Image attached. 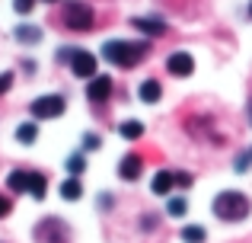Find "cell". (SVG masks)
<instances>
[{"mask_svg": "<svg viewBox=\"0 0 252 243\" xmlns=\"http://www.w3.org/2000/svg\"><path fill=\"white\" fill-rule=\"evenodd\" d=\"M64 96H58V93H48V96H38V100H32V106H29V112H32V119H55V115H61L64 112Z\"/></svg>", "mask_w": 252, "mask_h": 243, "instance_id": "277c9868", "label": "cell"}, {"mask_svg": "<svg viewBox=\"0 0 252 243\" xmlns=\"http://www.w3.org/2000/svg\"><path fill=\"white\" fill-rule=\"evenodd\" d=\"M99 205H102V208H112V195H99Z\"/></svg>", "mask_w": 252, "mask_h": 243, "instance_id": "4316f807", "label": "cell"}, {"mask_svg": "<svg viewBox=\"0 0 252 243\" xmlns=\"http://www.w3.org/2000/svg\"><path fill=\"white\" fill-rule=\"evenodd\" d=\"M70 70H74L77 77H83V80H93V77H96V58L83 48H74L70 51Z\"/></svg>", "mask_w": 252, "mask_h": 243, "instance_id": "5b68a950", "label": "cell"}, {"mask_svg": "<svg viewBox=\"0 0 252 243\" xmlns=\"http://www.w3.org/2000/svg\"><path fill=\"white\" fill-rule=\"evenodd\" d=\"M118 135H122V138H128V141H137V138L144 135V125L137 122V119H131V122H122V125H118Z\"/></svg>", "mask_w": 252, "mask_h": 243, "instance_id": "2e32d148", "label": "cell"}, {"mask_svg": "<svg viewBox=\"0 0 252 243\" xmlns=\"http://www.w3.org/2000/svg\"><path fill=\"white\" fill-rule=\"evenodd\" d=\"M249 160H252V147H249Z\"/></svg>", "mask_w": 252, "mask_h": 243, "instance_id": "f1b7e54d", "label": "cell"}, {"mask_svg": "<svg viewBox=\"0 0 252 243\" xmlns=\"http://www.w3.org/2000/svg\"><path fill=\"white\" fill-rule=\"evenodd\" d=\"M137 96H141V103H157L163 96V87L157 80H144L141 90H137Z\"/></svg>", "mask_w": 252, "mask_h": 243, "instance_id": "9a60e30c", "label": "cell"}, {"mask_svg": "<svg viewBox=\"0 0 252 243\" xmlns=\"http://www.w3.org/2000/svg\"><path fill=\"white\" fill-rule=\"evenodd\" d=\"M35 237L45 240V243H67V227H64V221L48 218V221H42V224H38Z\"/></svg>", "mask_w": 252, "mask_h": 243, "instance_id": "ba28073f", "label": "cell"}, {"mask_svg": "<svg viewBox=\"0 0 252 243\" xmlns=\"http://www.w3.org/2000/svg\"><path fill=\"white\" fill-rule=\"evenodd\" d=\"M16 38L19 42H32L35 45L38 38H42V29H35V26H16Z\"/></svg>", "mask_w": 252, "mask_h": 243, "instance_id": "d6986e66", "label": "cell"}, {"mask_svg": "<svg viewBox=\"0 0 252 243\" xmlns=\"http://www.w3.org/2000/svg\"><path fill=\"white\" fill-rule=\"evenodd\" d=\"M10 211H13V202L6 199L3 192H0V218H6V214H10Z\"/></svg>", "mask_w": 252, "mask_h": 243, "instance_id": "cb8c5ba5", "label": "cell"}, {"mask_svg": "<svg viewBox=\"0 0 252 243\" xmlns=\"http://www.w3.org/2000/svg\"><path fill=\"white\" fill-rule=\"evenodd\" d=\"M150 51V42L141 38V42H125V38H112V42L102 45V58L115 68H134L137 61H144Z\"/></svg>", "mask_w": 252, "mask_h": 243, "instance_id": "6da1fadb", "label": "cell"}, {"mask_svg": "<svg viewBox=\"0 0 252 243\" xmlns=\"http://www.w3.org/2000/svg\"><path fill=\"white\" fill-rule=\"evenodd\" d=\"M32 6H35V0H13V10L23 13V16H26V13H32Z\"/></svg>", "mask_w": 252, "mask_h": 243, "instance_id": "7402d4cb", "label": "cell"}, {"mask_svg": "<svg viewBox=\"0 0 252 243\" xmlns=\"http://www.w3.org/2000/svg\"><path fill=\"white\" fill-rule=\"evenodd\" d=\"M176 186L189 189V186H191V173H176Z\"/></svg>", "mask_w": 252, "mask_h": 243, "instance_id": "484cf974", "label": "cell"}, {"mask_svg": "<svg viewBox=\"0 0 252 243\" xmlns=\"http://www.w3.org/2000/svg\"><path fill=\"white\" fill-rule=\"evenodd\" d=\"M61 19H64V26L74 29V32H90L93 26H96V13H93V6L83 3V0H67Z\"/></svg>", "mask_w": 252, "mask_h": 243, "instance_id": "3957f363", "label": "cell"}, {"mask_svg": "<svg viewBox=\"0 0 252 243\" xmlns=\"http://www.w3.org/2000/svg\"><path fill=\"white\" fill-rule=\"evenodd\" d=\"M166 70L172 77H191L195 74V58H191L189 51H172L166 58Z\"/></svg>", "mask_w": 252, "mask_h": 243, "instance_id": "8992f818", "label": "cell"}, {"mask_svg": "<svg viewBox=\"0 0 252 243\" xmlns=\"http://www.w3.org/2000/svg\"><path fill=\"white\" fill-rule=\"evenodd\" d=\"M35 138H38V125L26 122V125H19V128H16V141L19 144H32Z\"/></svg>", "mask_w": 252, "mask_h": 243, "instance_id": "ac0fdd59", "label": "cell"}, {"mask_svg": "<svg viewBox=\"0 0 252 243\" xmlns=\"http://www.w3.org/2000/svg\"><path fill=\"white\" fill-rule=\"evenodd\" d=\"M48 3H58V0H48Z\"/></svg>", "mask_w": 252, "mask_h": 243, "instance_id": "4dcf8cb0", "label": "cell"}, {"mask_svg": "<svg viewBox=\"0 0 252 243\" xmlns=\"http://www.w3.org/2000/svg\"><path fill=\"white\" fill-rule=\"evenodd\" d=\"M83 195V186H80V176H67L61 182V199L64 202H77Z\"/></svg>", "mask_w": 252, "mask_h": 243, "instance_id": "7c38bea8", "label": "cell"}, {"mask_svg": "<svg viewBox=\"0 0 252 243\" xmlns=\"http://www.w3.org/2000/svg\"><path fill=\"white\" fill-rule=\"evenodd\" d=\"M166 211H169V218H182V214L189 211V202H185V199H169Z\"/></svg>", "mask_w": 252, "mask_h": 243, "instance_id": "44dd1931", "label": "cell"}, {"mask_svg": "<svg viewBox=\"0 0 252 243\" xmlns=\"http://www.w3.org/2000/svg\"><path fill=\"white\" fill-rule=\"evenodd\" d=\"M246 115H249V125H252V100H249V106H246Z\"/></svg>", "mask_w": 252, "mask_h": 243, "instance_id": "83f0119b", "label": "cell"}, {"mask_svg": "<svg viewBox=\"0 0 252 243\" xmlns=\"http://www.w3.org/2000/svg\"><path fill=\"white\" fill-rule=\"evenodd\" d=\"M131 26H134L137 32H144V35H163L166 32V23L163 19H154V16H137V19H131Z\"/></svg>", "mask_w": 252, "mask_h": 243, "instance_id": "30bf717a", "label": "cell"}, {"mask_svg": "<svg viewBox=\"0 0 252 243\" xmlns=\"http://www.w3.org/2000/svg\"><path fill=\"white\" fill-rule=\"evenodd\" d=\"M249 16H252V3H249Z\"/></svg>", "mask_w": 252, "mask_h": 243, "instance_id": "f546056e", "label": "cell"}, {"mask_svg": "<svg viewBox=\"0 0 252 243\" xmlns=\"http://www.w3.org/2000/svg\"><path fill=\"white\" fill-rule=\"evenodd\" d=\"M112 90H115L112 77L109 74H96L90 80V87H86V100H90V103H105L112 96Z\"/></svg>", "mask_w": 252, "mask_h": 243, "instance_id": "52a82bcc", "label": "cell"}, {"mask_svg": "<svg viewBox=\"0 0 252 243\" xmlns=\"http://www.w3.org/2000/svg\"><path fill=\"white\" fill-rule=\"evenodd\" d=\"M10 87H13V74H10V70H3V74H0V96H3Z\"/></svg>", "mask_w": 252, "mask_h": 243, "instance_id": "603a6c76", "label": "cell"}, {"mask_svg": "<svg viewBox=\"0 0 252 243\" xmlns=\"http://www.w3.org/2000/svg\"><path fill=\"white\" fill-rule=\"evenodd\" d=\"M45 192H48V179H45L42 173H29V195L35 202H42Z\"/></svg>", "mask_w": 252, "mask_h": 243, "instance_id": "5bb4252c", "label": "cell"}, {"mask_svg": "<svg viewBox=\"0 0 252 243\" xmlns=\"http://www.w3.org/2000/svg\"><path fill=\"white\" fill-rule=\"evenodd\" d=\"M204 237H208V231H204L201 224H189V227H182V243H204Z\"/></svg>", "mask_w": 252, "mask_h": 243, "instance_id": "e0dca14e", "label": "cell"}, {"mask_svg": "<svg viewBox=\"0 0 252 243\" xmlns=\"http://www.w3.org/2000/svg\"><path fill=\"white\" fill-rule=\"evenodd\" d=\"M83 147H86V150H96V147H99V138H96V135H83Z\"/></svg>", "mask_w": 252, "mask_h": 243, "instance_id": "d4e9b609", "label": "cell"}, {"mask_svg": "<svg viewBox=\"0 0 252 243\" xmlns=\"http://www.w3.org/2000/svg\"><path fill=\"white\" fill-rule=\"evenodd\" d=\"M172 186H176V173H169V170H160V173L154 176V182H150V192H154V195H166Z\"/></svg>", "mask_w": 252, "mask_h": 243, "instance_id": "8fae6325", "label": "cell"}, {"mask_svg": "<svg viewBox=\"0 0 252 243\" xmlns=\"http://www.w3.org/2000/svg\"><path fill=\"white\" fill-rule=\"evenodd\" d=\"M83 170H86V157H83V154L67 157V173H70V176H80Z\"/></svg>", "mask_w": 252, "mask_h": 243, "instance_id": "ffe728a7", "label": "cell"}, {"mask_svg": "<svg viewBox=\"0 0 252 243\" xmlns=\"http://www.w3.org/2000/svg\"><path fill=\"white\" fill-rule=\"evenodd\" d=\"M211 208H214V214L220 221H230V224H233V221H243L252 211V202H249L246 192H233V189H227V192H220L214 199Z\"/></svg>", "mask_w": 252, "mask_h": 243, "instance_id": "7a4b0ae2", "label": "cell"}, {"mask_svg": "<svg viewBox=\"0 0 252 243\" xmlns=\"http://www.w3.org/2000/svg\"><path fill=\"white\" fill-rule=\"evenodd\" d=\"M6 186H10V192H29V173L26 170H13L10 176H6Z\"/></svg>", "mask_w": 252, "mask_h": 243, "instance_id": "4fadbf2b", "label": "cell"}, {"mask_svg": "<svg viewBox=\"0 0 252 243\" xmlns=\"http://www.w3.org/2000/svg\"><path fill=\"white\" fill-rule=\"evenodd\" d=\"M141 170H144V160L137 154H125L122 163H118V176H122L125 182H134L137 176H141Z\"/></svg>", "mask_w": 252, "mask_h": 243, "instance_id": "9c48e42d", "label": "cell"}]
</instances>
